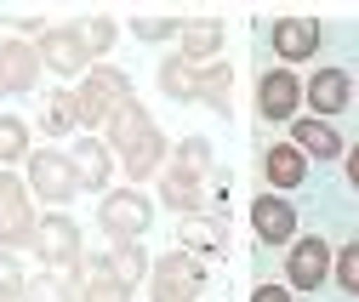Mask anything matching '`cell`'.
Returning a JSON list of instances; mask_svg holds the SVG:
<instances>
[{"label": "cell", "mask_w": 359, "mask_h": 302, "mask_svg": "<svg viewBox=\"0 0 359 302\" xmlns=\"http://www.w3.org/2000/svg\"><path fill=\"white\" fill-rule=\"evenodd\" d=\"M74 103H80V132H97L103 137V125L114 120V109L131 103V74L114 69V63H97L92 74L74 85Z\"/></svg>", "instance_id": "obj_1"}, {"label": "cell", "mask_w": 359, "mask_h": 302, "mask_svg": "<svg viewBox=\"0 0 359 302\" xmlns=\"http://www.w3.org/2000/svg\"><path fill=\"white\" fill-rule=\"evenodd\" d=\"M97 228L109 245H137L154 228V200L143 188H109L97 200Z\"/></svg>", "instance_id": "obj_2"}, {"label": "cell", "mask_w": 359, "mask_h": 302, "mask_svg": "<svg viewBox=\"0 0 359 302\" xmlns=\"http://www.w3.org/2000/svg\"><path fill=\"white\" fill-rule=\"evenodd\" d=\"M205 280H211L205 256H194V251H183V245H177V251L154 256V274H149V302H200Z\"/></svg>", "instance_id": "obj_3"}, {"label": "cell", "mask_w": 359, "mask_h": 302, "mask_svg": "<svg viewBox=\"0 0 359 302\" xmlns=\"http://www.w3.org/2000/svg\"><path fill=\"white\" fill-rule=\"evenodd\" d=\"M34 234H40V211H34L29 183L12 165H0V245L6 251H34Z\"/></svg>", "instance_id": "obj_4"}, {"label": "cell", "mask_w": 359, "mask_h": 302, "mask_svg": "<svg viewBox=\"0 0 359 302\" xmlns=\"http://www.w3.org/2000/svg\"><path fill=\"white\" fill-rule=\"evenodd\" d=\"M23 183H29V194H34L40 205H52V211H63V205L80 194L74 160H69L63 149H34V154L23 160Z\"/></svg>", "instance_id": "obj_5"}, {"label": "cell", "mask_w": 359, "mask_h": 302, "mask_svg": "<svg viewBox=\"0 0 359 302\" xmlns=\"http://www.w3.org/2000/svg\"><path fill=\"white\" fill-rule=\"evenodd\" d=\"M40 52V69H52L57 80H74V74H92L97 69V52L86 46V29L80 23H52L46 34L34 40Z\"/></svg>", "instance_id": "obj_6"}, {"label": "cell", "mask_w": 359, "mask_h": 302, "mask_svg": "<svg viewBox=\"0 0 359 302\" xmlns=\"http://www.w3.org/2000/svg\"><path fill=\"white\" fill-rule=\"evenodd\" d=\"M34 263L40 268H52V274H69L80 268V256H86V234L80 223L69 217V211H52V217H40V234H34Z\"/></svg>", "instance_id": "obj_7"}, {"label": "cell", "mask_w": 359, "mask_h": 302, "mask_svg": "<svg viewBox=\"0 0 359 302\" xmlns=\"http://www.w3.org/2000/svg\"><path fill=\"white\" fill-rule=\"evenodd\" d=\"M205 183H211L205 171H189V165L165 160V171L154 177V200L165 211H177V217H205V205H211V188Z\"/></svg>", "instance_id": "obj_8"}, {"label": "cell", "mask_w": 359, "mask_h": 302, "mask_svg": "<svg viewBox=\"0 0 359 302\" xmlns=\"http://www.w3.org/2000/svg\"><path fill=\"white\" fill-rule=\"evenodd\" d=\"M302 80L291 74V69H262L257 74V120L262 125H291V120H302Z\"/></svg>", "instance_id": "obj_9"}, {"label": "cell", "mask_w": 359, "mask_h": 302, "mask_svg": "<svg viewBox=\"0 0 359 302\" xmlns=\"http://www.w3.org/2000/svg\"><path fill=\"white\" fill-rule=\"evenodd\" d=\"M331 268H337V251L320 234H302L285 245V285L291 291H320L331 280Z\"/></svg>", "instance_id": "obj_10"}, {"label": "cell", "mask_w": 359, "mask_h": 302, "mask_svg": "<svg viewBox=\"0 0 359 302\" xmlns=\"http://www.w3.org/2000/svg\"><path fill=\"white\" fill-rule=\"evenodd\" d=\"M69 160H74V177H80L86 194L103 200V194L114 188V165H120V160H114V149H109L97 132H80V137L69 143Z\"/></svg>", "instance_id": "obj_11"}, {"label": "cell", "mask_w": 359, "mask_h": 302, "mask_svg": "<svg viewBox=\"0 0 359 302\" xmlns=\"http://www.w3.org/2000/svg\"><path fill=\"white\" fill-rule=\"evenodd\" d=\"M268 46H274L280 69H291V63H308L313 52L325 46V29L313 18H274L268 23Z\"/></svg>", "instance_id": "obj_12"}, {"label": "cell", "mask_w": 359, "mask_h": 302, "mask_svg": "<svg viewBox=\"0 0 359 302\" xmlns=\"http://www.w3.org/2000/svg\"><path fill=\"white\" fill-rule=\"evenodd\" d=\"M257 171H262L268 194H291V188L308 183V154H302L291 137H285V143H262V149H257Z\"/></svg>", "instance_id": "obj_13"}, {"label": "cell", "mask_w": 359, "mask_h": 302, "mask_svg": "<svg viewBox=\"0 0 359 302\" xmlns=\"http://www.w3.org/2000/svg\"><path fill=\"white\" fill-rule=\"evenodd\" d=\"M251 228H257V240L262 245H291L297 240V205L285 200V194H257L251 200Z\"/></svg>", "instance_id": "obj_14"}, {"label": "cell", "mask_w": 359, "mask_h": 302, "mask_svg": "<svg viewBox=\"0 0 359 302\" xmlns=\"http://www.w3.org/2000/svg\"><path fill=\"white\" fill-rule=\"evenodd\" d=\"M302 103L313 109V120H331L353 103V80L348 69H313V80H302Z\"/></svg>", "instance_id": "obj_15"}, {"label": "cell", "mask_w": 359, "mask_h": 302, "mask_svg": "<svg viewBox=\"0 0 359 302\" xmlns=\"http://www.w3.org/2000/svg\"><path fill=\"white\" fill-rule=\"evenodd\" d=\"M222 46H229V29H222V18H189L183 34H177V57L183 63H217Z\"/></svg>", "instance_id": "obj_16"}, {"label": "cell", "mask_w": 359, "mask_h": 302, "mask_svg": "<svg viewBox=\"0 0 359 302\" xmlns=\"http://www.w3.org/2000/svg\"><path fill=\"white\" fill-rule=\"evenodd\" d=\"M154 132H160L154 114H149L137 97H131V103H120V109H114V120L103 125V143H109V149H114V160H120V154H131V149H137L143 137H154Z\"/></svg>", "instance_id": "obj_17"}, {"label": "cell", "mask_w": 359, "mask_h": 302, "mask_svg": "<svg viewBox=\"0 0 359 302\" xmlns=\"http://www.w3.org/2000/svg\"><path fill=\"white\" fill-rule=\"evenodd\" d=\"M291 143L308 154V160H342L348 154V143H342V132L331 120H313V114H302V120H291Z\"/></svg>", "instance_id": "obj_18"}, {"label": "cell", "mask_w": 359, "mask_h": 302, "mask_svg": "<svg viewBox=\"0 0 359 302\" xmlns=\"http://www.w3.org/2000/svg\"><path fill=\"white\" fill-rule=\"evenodd\" d=\"M165 160H171V143H165V132H154V137H143L131 154H120V171H126V188H137V183H154L160 171H165Z\"/></svg>", "instance_id": "obj_19"}, {"label": "cell", "mask_w": 359, "mask_h": 302, "mask_svg": "<svg viewBox=\"0 0 359 302\" xmlns=\"http://www.w3.org/2000/svg\"><path fill=\"white\" fill-rule=\"evenodd\" d=\"M40 92V52L34 40H6V97H34Z\"/></svg>", "instance_id": "obj_20"}, {"label": "cell", "mask_w": 359, "mask_h": 302, "mask_svg": "<svg viewBox=\"0 0 359 302\" xmlns=\"http://www.w3.org/2000/svg\"><path fill=\"white\" fill-rule=\"evenodd\" d=\"M40 137H80V103H74V85H57V92L40 97Z\"/></svg>", "instance_id": "obj_21"}, {"label": "cell", "mask_w": 359, "mask_h": 302, "mask_svg": "<svg viewBox=\"0 0 359 302\" xmlns=\"http://www.w3.org/2000/svg\"><path fill=\"white\" fill-rule=\"evenodd\" d=\"M154 80H160V92H165L171 103H200V69H194V63H183L177 52H165V57H160Z\"/></svg>", "instance_id": "obj_22"}, {"label": "cell", "mask_w": 359, "mask_h": 302, "mask_svg": "<svg viewBox=\"0 0 359 302\" xmlns=\"http://www.w3.org/2000/svg\"><path fill=\"white\" fill-rule=\"evenodd\" d=\"M200 103L229 120V109H234V69H229V57L200 63Z\"/></svg>", "instance_id": "obj_23"}, {"label": "cell", "mask_w": 359, "mask_h": 302, "mask_svg": "<svg viewBox=\"0 0 359 302\" xmlns=\"http://www.w3.org/2000/svg\"><path fill=\"white\" fill-rule=\"evenodd\" d=\"M34 132H29V120H18V114H0V165H18V160H29L34 154V143H29Z\"/></svg>", "instance_id": "obj_24"}, {"label": "cell", "mask_w": 359, "mask_h": 302, "mask_svg": "<svg viewBox=\"0 0 359 302\" xmlns=\"http://www.w3.org/2000/svg\"><path fill=\"white\" fill-rule=\"evenodd\" d=\"M114 251V280H126V285H137V280H149L154 274V256H149V245L137 240V245H109Z\"/></svg>", "instance_id": "obj_25"}, {"label": "cell", "mask_w": 359, "mask_h": 302, "mask_svg": "<svg viewBox=\"0 0 359 302\" xmlns=\"http://www.w3.org/2000/svg\"><path fill=\"white\" fill-rule=\"evenodd\" d=\"M171 160H177V165H189V171H205V177H211V165H217V154H211V137H177Z\"/></svg>", "instance_id": "obj_26"}, {"label": "cell", "mask_w": 359, "mask_h": 302, "mask_svg": "<svg viewBox=\"0 0 359 302\" xmlns=\"http://www.w3.org/2000/svg\"><path fill=\"white\" fill-rule=\"evenodd\" d=\"M80 29H86V46H92V52H97V63H103V57L114 52V40H120V23H114L109 12H97V18H86Z\"/></svg>", "instance_id": "obj_27"}, {"label": "cell", "mask_w": 359, "mask_h": 302, "mask_svg": "<svg viewBox=\"0 0 359 302\" xmlns=\"http://www.w3.org/2000/svg\"><path fill=\"white\" fill-rule=\"evenodd\" d=\"M23 302H80V291L63 274H40V280H29V296Z\"/></svg>", "instance_id": "obj_28"}, {"label": "cell", "mask_w": 359, "mask_h": 302, "mask_svg": "<svg viewBox=\"0 0 359 302\" xmlns=\"http://www.w3.org/2000/svg\"><path fill=\"white\" fill-rule=\"evenodd\" d=\"M331 280H337L348 296H359V240L337 245V268H331Z\"/></svg>", "instance_id": "obj_29"}, {"label": "cell", "mask_w": 359, "mask_h": 302, "mask_svg": "<svg viewBox=\"0 0 359 302\" xmlns=\"http://www.w3.org/2000/svg\"><path fill=\"white\" fill-rule=\"evenodd\" d=\"M80 302H131V285L114 280V274H109V280H86V285H80Z\"/></svg>", "instance_id": "obj_30"}, {"label": "cell", "mask_w": 359, "mask_h": 302, "mask_svg": "<svg viewBox=\"0 0 359 302\" xmlns=\"http://www.w3.org/2000/svg\"><path fill=\"white\" fill-rule=\"evenodd\" d=\"M131 34L160 46V40H177V34H183V23H177V18H131Z\"/></svg>", "instance_id": "obj_31"}, {"label": "cell", "mask_w": 359, "mask_h": 302, "mask_svg": "<svg viewBox=\"0 0 359 302\" xmlns=\"http://www.w3.org/2000/svg\"><path fill=\"white\" fill-rule=\"evenodd\" d=\"M183 240H189V245H183V251H194V256H200V251H211V245H217V240H222V234H217V223H211V217H194V223H189V234H183Z\"/></svg>", "instance_id": "obj_32"}, {"label": "cell", "mask_w": 359, "mask_h": 302, "mask_svg": "<svg viewBox=\"0 0 359 302\" xmlns=\"http://www.w3.org/2000/svg\"><path fill=\"white\" fill-rule=\"evenodd\" d=\"M251 302H291V285H257Z\"/></svg>", "instance_id": "obj_33"}, {"label": "cell", "mask_w": 359, "mask_h": 302, "mask_svg": "<svg viewBox=\"0 0 359 302\" xmlns=\"http://www.w3.org/2000/svg\"><path fill=\"white\" fill-rule=\"evenodd\" d=\"M342 171H348V183L359 188V143H348V154H342Z\"/></svg>", "instance_id": "obj_34"}, {"label": "cell", "mask_w": 359, "mask_h": 302, "mask_svg": "<svg viewBox=\"0 0 359 302\" xmlns=\"http://www.w3.org/2000/svg\"><path fill=\"white\" fill-rule=\"evenodd\" d=\"M0 97H6V40H0Z\"/></svg>", "instance_id": "obj_35"}]
</instances>
